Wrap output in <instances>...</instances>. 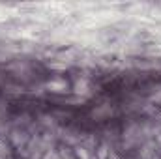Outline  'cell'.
Here are the masks:
<instances>
[{
  "label": "cell",
  "instance_id": "cell-1",
  "mask_svg": "<svg viewBox=\"0 0 161 159\" xmlns=\"http://www.w3.org/2000/svg\"><path fill=\"white\" fill-rule=\"evenodd\" d=\"M47 86H49V88H58L56 92H62V90H66V82H49Z\"/></svg>",
  "mask_w": 161,
  "mask_h": 159
},
{
  "label": "cell",
  "instance_id": "cell-2",
  "mask_svg": "<svg viewBox=\"0 0 161 159\" xmlns=\"http://www.w3.org/2000/svg\"><path fill=\"white\" fill-rule=\"evenodd\" d=\"M77 154H79V157H82V159H88V154L84 152V148H79V152H77Z\"/></svg>",
  "mask_w": 161,
  "mask_h": 159
}]
</instances>
